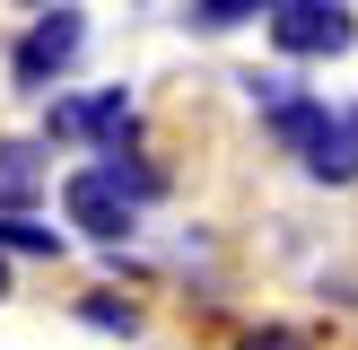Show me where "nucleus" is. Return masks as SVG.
I'll use <instances>...</instances> for the list:
<instances>
[{
  "mask_svg": "<svg viewBox=\"0 0 358 350\" xmlns=\"http://www.w3.org/2000/svg\"><path fill=\"white\" fill-rule=\"evenodd\" d=\"M62 202H70V227H79V237L122 245L131 219H140V202H157V175L131 167V158H96V167H79V175L62 184Z\"/></svg>",
  "mask_w": 358,
  "mask_h": 350,
  "instance_id": "f257e3e1",
  "label": "nucleus"
},
{
  "mask_svg": "<svg viewBox=\"0 0 358 350\" xmlns=\"http://www.w3.org/2000/svg\"><path fill=\"white\" fill-rule=\"evenodd\" d=\"M262 18H271V44H280V52H297V62L350 52V35H358V18H350V9H332V0H280V9H262Z\"/></svg>",
  "mask_w": 358,
  "mask_h": 350,
  "instance_id": "f03ea898",
  "label": "nucleus"
},
{
  "mask_svg": "<svg viewBox=\"0 0 358 350\" xmlns=\"http://www.w3.org/2000/svg\"><path fill=\"white\" fill-rule=\"evenodd\" d=\"M87 44V18L79 9H44L27 35H17V52H9V70H17V88H52L70 70V52Z\"/></svg>",
  "mask_w": 358,
  "mask_h": 350,
  "instance_id": "7ed1b4c3",
  "label": "nucleus"
},
{
  "mask_svg": "<svg viewBox=\"0 0 358 350\" xmlns=\"http://www.w3.org/2000/svg\"><path fill=\"white\" fill-rule=\"evenodd\" d=\"M44 132L52 140H105V158H122V132H131V97H122V88H105V97H62L44 114Z\"/></svg>",
  "mask_w": 358,
  "mask_h": 350,
  "instance_id": "20e7f679",
  "label": "nucleus"
},
{
  "mask_svg": "<svg viewBox=\"0 0 358 350\" xmlns=\"http://www.w3.org/2000/svg\"><path fill=\"white\" fill-rule=\"evenodd\" d=\"M306 175L315 184H358V105H332L324 114V132L306 149Z\"/></svg>",
  "mask_w": 358,
  "mask_h": 350,
  "instance_id": "39448f33",
  "label": "nucleus"
},
{
  "mask_svg": "<svg viewBox=\"0 0 358 350\" xmlns=\"http://www.w3.org/2000/svg\"><path fill=\"white\" fill-rule=\"evenodd\" d=\"M35 192H44V149L35 140H0V219H27Z\"/></svg>",
  "mask_w": 358,
  "mask_h": 350,
  "instance_id": "423d86ee",
  "label": "nucleus"
},
{
  "mask_svg": "<svg viewBox=\"0 0 358 350\" xmlns=\"http://www.w3.org/2000/svg\"><path fill=\"white\" fill-rule=\"evenodd\" d=\"M0 254H62V237L35 219H0Z\"/></svg>",
  "mask_w": 358,
  "mask_h": 350,
  "instance_id": "0eeeda50",
  "label": "nucleus"
},
{
  "mask_svg": "<svg viewBox=\"0 0 358 350\" xmlns=\"http://www.w3.org/2000/svg\"><path fill=\"white\" fill-rule=\"evenodd\" d=\"M245 18H262V0H201V9H192V27H245Z\"/></svg>",
  "mask_w": 358,
  "mask_h": 350,
  "instance_id": "6e6552de",
  "label": "nucleus"
},
{
  "mask_svg": "<svg viewBox=\"0 0 358 350\" xmlns=\"http://www.w3.org/2000/svg\"><path fill=\"white\" fill-rule=\"evenodd\" d=\"M87 324H105V332H140V307H122V298H87Z\"/></svg>",
  "mask_w": 358,
  "mask_h": 350,
  "instance_id": "1a4fd4ad",
  "label": "nucleus"
},
{
  "mask_svg": "<svg viewBox=\"0 0 358 350\" xmlns=\"http://www.w3.org/2000/svg\"><path fill=\"white\" fill-rule=\"evenodd\" d=\"M236 350H306V332H289V324H262V332H245Z\"/></svg>",
  "mask_w": 358,
  "mask_h": 350,
  "instance_id": "9d476101",
  "label": "nucleus"
},
{
  "mask_svg": "<svg viewBox=\"0 0 358 350\" xmlns=\"http://www.w3.org/2000/svg\"><path fill=\"white\" fill-rule=\"evenodd\" d=\"M0 298H9V262H0Z\"/></svg>",
  "mask_w": 358,
  "mask_h": 350,
  "instance_id": "9b49d317",
  "label": "nucleus"
}]
</instances>
